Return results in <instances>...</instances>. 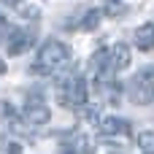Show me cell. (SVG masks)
I'll return each mask as SVG.
<instances>
[{"mask_svg":"<svg viewBox=\"0 0 154 154\" xmlns=\"http://www.w3.org/2000/svg\"><path fill=\"white\" fill-rule=\"evenodd\" d=\"M70 60V49L62 41H46L35 57V62L30 65V73L35 76H54L57 70H62Z\"/></svg>","mask_w":154,"mask_h":154,"instance_id":"cell-1","label":"cell"},{"mask_svg":"<svg viewBox=\"0 0 154 154\" xmlns=\"http://www.w3.org/2000/svg\"><path fill=\"white\" fill-rule=\"evenodd\" d=\"M57 97H60V103H62L65 108H76V111L84 108V103H87V81H84V76H81L76 68H70V70L60 79V84H57Z\"/></svg>","mask_w":154,"mask_h":154,"instance_id":"cell-2","label":"cell"},{"mask_svg":"<svg viewBox=\"0 0 154 154\" xmlns=\"http://www.w3.org/2000/svg\"><path fill=\"white\" fill-rule=\"evenodd\" d=\"M127 95L135 106H149L154 100V68H143L127 87Z\"/></svg>","mask_w":154,"mask_h":154,"instance_id":"cell-3","label":"cell"},{"mask_svg":"<svg viewBox=\"0 0 154 154\" xmlns=\"http://www.w3.org/2000/svg\"><path fill=\"white\" fill-rule=\"evenodd\" d=\"M22 119L30 125V127H41V125H49L51 119V111L43 100H27L24 111H22Z\"/></svg>","mask_w":154,"mask_h":154,"instance_id":"cell-4","label":"cell"},{"mask_svg":"<svg viewBox=\"0 0 154 154\" xmlns=\"http://www.w3.org/2000/svg\"><path fill=\"white\" fill-rule=\"evenodd\" d=\"M130 122L127 119H119V116H108V119H103L100 125H97V133H100V138H119V141H125V138H130Z\"/></svg>","mask_w":154,"mask_h":154,"instance_id":"cell-5","label":"cell"},{"mask_svg":"<svg viewBox=\"0 0 154 154\" xmlns=\"http://www.w3.org/2000/svg\"><path fill=\"white\" fill-rule=\"evenodd\" d=\"M35 43V30H11L8 32V54H24Z\"/></svg>","mask_w":154,"mask_h":154,"instance_id":"cell-6","label":"cell"},{"mask_svg":"<svg viewBox=\"0 0 154 154\" xmlns=\"http://www.w3.org/2000/svg\"><path fill=\"white\" fill-rule=\"evenodd\" d=\"M127 65H130V46L119 41L111 46V70L116 73V70H125Z\"/></svg>","mask_w":154,"mask_h":154,"instance_id":"cell-7","label":"cell"},{"mask_svg":"<svg viewBox=\"0 0 154 154\" xmlns=\"http://www.w3.org/2000/svg\"><path fill=\"white\" fill-rule=\"evenodd\" d=\"M135 46L141 51H152L154 49V22H143L135 30Z\"/></svg>","mask_w":154,"mask_h":154,"instance_id":"cell-8","label":"cell"},{"mask_svg":"<svg viewBox=\"0 0 154 154\" xmlns=\"http://www.w3.org/2000/svg\"><path fill=\"white\" fill-rule=\"evenodd\" d=\"M60 154H92V146H89V141H87V135H73L70 141H65L62 146H60Z\"/></svg>","mask_w":154,"mask_h":154,"instance_id":"cell-9","label":"cell"},{"mask_svg":"<svg viewBox=\"0 0 154 154\" xmlns=\"http://www.w3.org/2000/svg\"><path fill=\"white\" fill-rule=\"evenodd\" d=\"M138 149H141V154H154V133L152 130H143L138 135Z\"/></svg>","mask_w":154,"mask_h":154,"instance_id":"cell-10","label":"cell"},{"mask_svg":"<svg viewBox=\"0 0 154 154\" xmlns=\"http://www.w3.org/2000/svg\"><path fill=\"white\" fill-rule=\"evenodd\" d=\"M100 16H103V11H100V8L87 11V16L81 19V30H95V27L100 24Z\"/></svg>","mask_w":154,"mask_h":154,"instance_id":"cell-11","label":"cell"},{"mask_svg":"<svg viewBox=\"0 0 154 154\" xmlns=\"http://www.w3.org/2000/svg\"><path fill=\"white\" fill-rule=\"evenodd\" d=\"M125 14V3L122 0H106V5H103V16H122Z\"/></svg>","mask_w":154,"mask_h":154,"instance_id":"cell-12","label":"cell"},{"mask_svg":"<svg viewBox=\"0 0 154 154\" xmlns=\"http://www.w3.org/2000/svg\"><path fill=\"white\" fill-rule=\"evenodd\" d=\"M5 154H22V146H19L16 141H11V143H8V149H5Z\"/></svg>","mask_w":154,"mask_h":154,"instance_id":"cell-13","label":"cell"},{"mask_svg":"<svg viewBox=\"0 0 154 154\" xmlns=\"http://www.w3.org/2000/svg\"><path fill=\"white\" fill-rule=\"evenodd\" d=\"M3 3H5V5H16L19 0H3Z\"/></svg>","mask_w":154,"mask_h":154,"instance_id":"cell-14","label":"cell"},{"mask_svg":"<svg viewBox=\"0 0 154 154\" xmlns=\"http://www.w3.org/2000/svg\"><path fill=\"white\" fill-rule=\"evenodd\" d=\"M3 73H5V65H3V60H0V76H3Z\"/></svg>","mask_w":154,"mask_h":154,"instance_id":"cell-15","label":"cell"},{"mask_svg":"<svg viewBox=\"0 0 154 154\" xmlns=\"http://www.w3.org/2000/svg\"><path fill=\"white\" fill-rule=\"evenodd\" d=\"M0 27H5V19H3V14H0Z\"/></svg>","mask_w":154,"mask_h":154,"instance_id":"cell-16","label":"cell"},{"mask_svg":"<svg viewBox=\"0 0 154 154\" xmlns=\"http://www.w3.org/2000/svg\"><path fill=\"white\" fill-rule=\"evenodd\" d=\"M114 154H125V152H114Z\"/></svg>","mask_w":154,"mask_h":154,"instance_id":"cell-17","label":"cell"}]
</instances>
